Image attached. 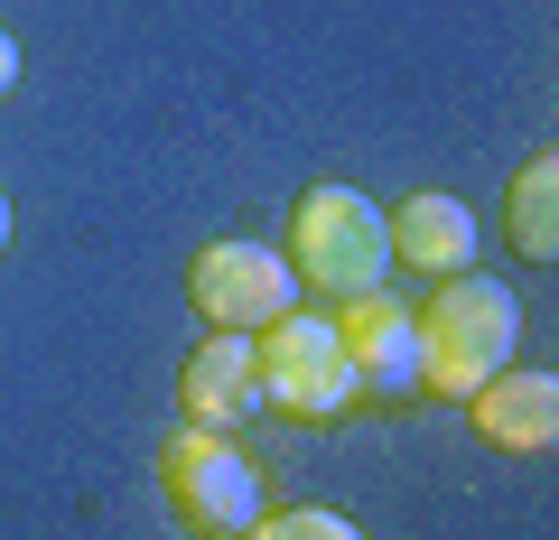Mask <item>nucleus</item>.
<instances>
[{"label":"nucleus","mask_w":559,"mask_h":540,"mask_svg":"<svg viewBox=\"0 0 559 540\" xmlns=\"http://www.w3.org/2000/svg\"><path fill=\"white\" fill-rule=\"evenodd\" d=\"M411 326H419V392L429 400L485 392V382L513 363V345H522L513 289L485 280V271H448V280L429 289V308H411Z\"/></svg>","instance_id":"nucleus-1"},{"label":"nucleus","mask_w":559,"mask_h":540,"mask_svg":"<svg viewBox=\"0 0 559 540\" xmlns=\"http://www.w3.org/2000/svg\"><path fill=\"white\" fill-rule=\"evenodd\" d=\"M280 261H289V280L308 289L318 308H345L364 299V289H382V271H392V242H382V205L355 196V187H308L299 205H289V242H280Z\"/></svg>","instance_id":"nucleus-2"},{"label":"nucleus","mask_w":559,"mask_h":540,"mask_svg":"<svg viewBox=\"0 0 559 540\" xmlns=\"http://www.w3.org/2000/svg\"><path fill=\"white\" fill-rule=\"evenodd\" d=\"M159 494L187 540H242L261 513V466L234 429H168L159 439Z\"/></svg>","instance_id":"nucleus-3"},{"label":"nucleus","mask_w":559,"mask_h":540,"mask_svg":"<svg viewBox=\"0 0 559 540\" xmlns=\"http://www.w3.org/2000/svg\"><path fill=\"white\" fill-rule=\"evenodd\" d=\"M252 363H261V400H271L280 420H336L345 400L364 392L355 382V355H345L336 317L326 308H289L252 336Z\"/></svg>","instance_id":"nucleus-4"},{"label":"nucleus","mask_w":559,"mask_h":540,"mask_svg":"<svg viewBox=\"0 0 559 540\" xmlns=\"http://www.w3.org/2000/svg\"><path fill=\"white\" fill-rule=\"evenodd\" d=\"M187 308H197L215 336H261L271 317L299 308V280H289V261L271 242H205L187 261Z\"/></svg>","instance_id":"nucleus-5"},{"label":"nucleus","mask_w":559,"mask_h":540,"mask_svg":"<svg viewBox=\"0 0 559 540\" xmlns=\"http://www.w3.org/2000/svg\"><path fill=\"white\" fill-rule=\"evenodd\" d=\"M178 410L197 429H234V420H261L271 400H261V363H252V336H215L178 363Z\"/></svg>","instance_id":"nucleus-6"},{"label":"nucleus","mask_w":559,"mask_h":540,"mask_svg":"<svg viewBox=\"0 0 559 540\" xmlns=\"http://www.w3.org/2000/svg\"><path fill=\"white\" fill-rule=\"evenodd\" d=\"M345 336V355H355V382H373V392H419V326L411 308H392V289H364V299L326 308Z\"/></svg>","instance_id":"nucleus-7"},{"label":"nucleus","mask_w":559,"mask_h":540,"mask_svg":"<svg viewBox=\"0 0 559 540\" xmlns=\"http://www.w3.org/2000/svg\"><path fill=\"white\" fill-rule=\"evenodd\" d=\"M466 420H476L485 447H513V457H540V447L559 439V373H522V363H503L485 392L457 400Z\"/></svg>","instance_id":"nucleus-8"},{"label":"nucleus","mask_w":559,"mask_h":540,"mask_svg":"<svg viewBox=\"0 0 559 540\" xmlns=\"http://www.w3.org/2000/svg\"><path fill=\"white\" fill-rule=\"evenodd\" d=\"M382 242H392L401 271H429V280L476 271V215H466V196H439V187L401 196L392 215H382Z\"/></svg>","instance_id":"nucleus-9"},{"label":"nucleus","mask_w":559,"mask_h":540,"mask_svg":"<svg viewBox=\"0 0 559 540\" xmlns=\"http://www.w3.org/2000/svg\"><path fill=\"white\" fill-rule=\"evenodd\" d=\"M503 242L522 261H540V271L559 261V149H532L513 168V187H503Z\"/></svg>","instance_id":"nucleus-10"},{"label":"nucleus","mask_w":559,"mask_h":540,"mask_svg":"<svg viewBox=\"0 0 559 540\" xmlns=\"http://www.w3.org/2000/svg\"><path fill=\"white\" fill-rule=\"evenodd\" d=\"M242 540H364V531L345 513H326V503H280V513H252Z\"/></svg>","instance_id":"nucleus-11"},{"label":"nucleus","mask_w":559,"mask_h":540,"mask_svg":"<svg viewBox=\"0 0 559 540\" xmlns=\"http://www.w3.org/2000/svg\"><path fill=\"white\" fill-rule=\"evenodd\" d=\"M20 94V38H10V28H0V103Z\"/></svg>","instance_id":"nucleus-12"},{"label":"nucleus","mask_w":559,"mask_h":540,"mask_svg":"<svg viewBox=\"0 0 559 540\" xmlns=\"http://www.w3.org/2000/svg\"><path fill=\"white\" fill-rule=\"evenodd\" d=\"M0 242H10V196H0Z\"/></svg>","instance_id":"nucleus-13"}]
</instances>
